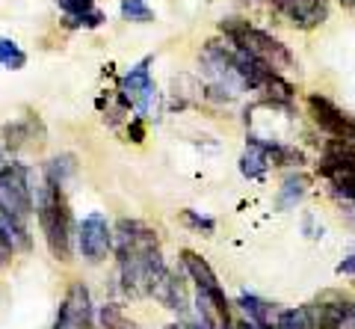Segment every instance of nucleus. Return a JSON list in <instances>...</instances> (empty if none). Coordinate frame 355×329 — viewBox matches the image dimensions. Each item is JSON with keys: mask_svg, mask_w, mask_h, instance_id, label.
Returning <instances> with one entry per match:
<instances>
[{"mask_svg": "<svg viewBox=\"0 0 355 329\" xmlns=\"http://www.w3.org/2000/svg\"><path fill=\"white\" fill-rule=\"evenodd\" d=\"M116 255L121 288L130 297H154L157 285L169 276L163 261L157 232L139 219H119L116 226Z\"/></svg>", "mask_w": 355, "mask_h": 329, "instance_id": "nucleus-1", "label": "nucleus"}, {"mask_svg": "<svg viewBox=\"0 0 355 329\" xmlns=\"http://www.w3.org/2000/svg\"><path fill=\"white\" fill-rule=\"evenodd\" d=\"M39 226L48 240V249L57 261H71V211L65 202L62 184L44 178L39 190Z\"/></svg>", "mask_w": 355, "mask_h": 329, "instance_id": "nucleus-2", "label": "nucleus"}, {"mask_svg": "<svg viewBox=\"0 0 355 329\" xmlns=\"http://www.w3.org/2000/svg\"><path fill=\"white\" fill-rule=\"evenodd\" d=\"M219 30L231 39V45H234V48L246 51L249 57L261 60L263 65H270L272 71L293 69V53L287 51L275 36H270V33H263L258 27H252L249 21H243V18H225L219 24Z\"/></svg>", "mask_w": 355, "mask_h": 329, "instance_id": "nucleus-3", "label": "nucleus"}, {"mask_svg": "<svg viewBox=\"0 0 355 329\" xmlns=\"http://www.w3.org/2000/svg\"><path fill=\"white\" fill-rule=\"evenodd\" d=\"M237 305L249 314V321L258 329H311L305 305H299V309H284V305L266 303L261 297H254V294H240Z\"/></svg>", "mask_w": 355, "mask_h": 329, "instance_id": "nucleus-4", "label": "nucleus"}, {"mask_svg": "<svg viewBox=\"0 0 355 329\" xmlns=\"http://www.w3.org/2000/svg\"><path fill=\"white\" fill-rule=\"evenodd\" d=\"M352 312H355V300L340 291H326L314 303H305L311 329H340Z\"/></svg>", "mask_w": 355, "mask_h": 329, "instance_id": "nucleus-5", "label": "nucleus"}, {"mask_svg": "<svg viewBox=\"0 0 355 329\" xmlns=\"http://www.w3.org/2000/svg\"><path fill=\"white\" fill-rule=\"evenodd\" d=\"M0 202L12 208L18 217L33 214V187H30V169L21 163H6L0 169Z\"/></svg>", "mask_w": 355, "mask_h": 329, "instance_id": "nucleus-6", "label": "nucleus"}, {"mask_svg": "<svg viewBox=\"0 0 355 329\" xmlns=\"http://www.w3.org/2000/svg\"><path fill=\"white\" fill-rule=\"evenodd\" d=\"M308 110H311V119L320 125V130H326L329 137L355 140V119L347 113V110H340L335 101H329L326 95L311 92L308 95Z\"/></svg>", "mask_w": 355, "mask_h": 329, "instance_id": "nucleus-7", "label": "nucleus"}, {"mask_svg": "<svg viewBox=\"0 0 355 329\" xmlns=\"http://www.w3.org/2000/svg\"><path fill=\"white\" fill-rule=\"evenodd\" d=\"M181 261H184V270L190 273V279L196 282L198 300L216 305V309H222V312H231V305H228V300H225V291H222L216 273L210 270L207 261H205L202 255H196L193 249H184V252H181Z\"/></svg>", "mask_w": 355, "mask_h": 329, "instance_id": "nucleus-8", "label": "nucleus"}, {"mask_svg": "<svg viewBox=\"0 0 355 329\" xmlns=\"http://www.w3.org/2000/svg\"><path fill=\"white\" fill-rule=\"evenodd\" d=\"M148 62H151V60L137 62V65H133V69L125 74V78H121V86H119L121 101H125L139 119L148 116L151 101H154V92H157V90H154V81H151V71H148Z\"/></svg>", "mask_w": 355, "mask_h": 329, "instance_id": "nucleus-9", "label": "nucleus"}, {"mask_svg": "<svg viewBox=\"0 0 355 329\" xmlns=\"http://www.w3.org/2000/svg\"><path fill=\"white\" fill-rule=\"evenodd\" d=\"M77 246L80 255L92 264H101L107 252L113 249V232H110L107 219L101 214H89L80 226H77Z\"/></svg>", "mask_w": 355, "mask_h": 329, "instance_id": "nucleus-10", "label": "nucleus"}, {"mask_svg": "<svg viewBox=\"0 0 355 329\" xmlns=\"http://www.w3.org/2000/svg\"><path fill=\"white\" fill-rule=\"evenodd\" d=\"M270 3L296 30H314L329 18V0H270Z\"/></svg>", "mask_w": 355, "mask_h": 329, "instance_id": "nucleus-11", "label": "nucleus"}, {"mask_svg": "<svg viewBox=\"0 0 355 329\" xmlns=\"http://www.w3.org/2000/svg\"><path fill=\"white\" fill-rule=\"evenodd\" d=\"M89 321H92V305H89V291L83 282H74L65 300L57 312V321H53V329H83Z\"/></svg>", "mask_w": 355, "mask_h": 329, "instance_id": "nucleus-12", "label": "nucleus"}, {"mask_svg": "<svg viewBox=\"0 0 355 329\" xmlns=\"http://www.w3.org/2000/svg\"><path fill=\"white\" fill-rule=\"evenodd\" d=\"M57 6L69 18V27H101L104 12L95 9V0H57Z\"/></svg>", "mask_w": 355, "mask_h": 329, "instance_id": "nucleus-13", "label": "nucleus"}, {"mask_svg": "<svg viewBox=\"0 0 355 329\" xmlns=\"http://www.w3.org/2000/svg\"><path fill=\"white\" fill-rule=\"evenodd\" d=\"M270 146H266V140L261 137H249V146L243 151L240 158V172L246 175V178H261V175L270 169Z\"/></svg>", "mask_w": 355, "mask_h": 329, "instance_id": "nucleus-14", "label": "nucleus"}, {"mask_svg": "<svg viewBox=\"0 0 355 329\" xmlns=\"http://www.w3.org/2000/svg\"><path fill=\"white\" fill-rule=\"evenodd\" d=\"M308 184H311L308 175H291V178H284V184L279 187V196H275V208H279V211H291V208H296L305 199Z\"/></svg>", "mask_w": 355, "mask_h": 329, "instance_id": "nucleus-15", "label": "nucleus"}, {"mask_svg": "<svg viewBox=\"0 0 355 329\" xmlns=\"http://www.w3.org/2000/svg\"><path fill=\"white\" fill-rule=\"evenodd\" d=\"M98 321H101V329H139L137 321H130V317L119 309V305L107 303L101 305V312H98Z\"/></svg>", "mask_w": 355, "mask_h": 329, "instance_id": "nucleus-16", "label": "nucleus"}, {"mask_svg": "<svg viewBox=\"0 0 355 329\" xmlns=\"http://www.w3.org/2000/svg\"><path fill=\"white\" fill-rule=\"evenodd\" d=\"M266 146H270V160L275 167H302L305 163L302 151L293 146H282V142H270V140H266Z\"/></svg>", "mask_w": 355, "mask_h": 329, "instance_id": "nucleus-17", "label": "nucleus"}, {"mask_svg": "<svg viewBox=\"0 0 355 329\" xmlns=\"http://www.w3.org/2000/svg\"><path fill=\"white\" fill-rule=\"evenodd\" d=\"M33 122H12V125H6L3 128V137H6V146L18 151L21 146H27V140H33Z\"/></svg>", "mask_w": 355, "mask_h": 329, "instance_id": "nucleus-18", "label": "nucleus"}, {"mask_svg": "<svg viewBox=\"0 0 355 329\" xmlns=\"http://www.w3.org/2000/svg\"><path fill=\"white\" fill-rule=\"evenodd\" d=\"M24 62H27V53L21 51L12 39H0V65H6V69H24Z\"/></svg>", "mask_w": 355, "mask_h": 329, "instance_id": "nucleus-19", "label": "nucleus"}, {"mask_svg": "<svg viewBox=\"0 0 355 329\" xmlns=\"http://www.w3.org/2000/svg\"><path fill=\"white\" fill-rule=\"evenodd\" d=\"M121 18L148 24V21H154V12L151 6H146V0H121Z\"/></svg>", "mask_w": 355, "mask_h": 329, "instance_id": "nucleus-20", "label": "nucleus"}, {"mask_svg": "<svg viewBox=\"0 0 355 329\" xmlns=\"http://www.w3.org/2000/svg\"><path fill=\"white\" fill-rule=\"evenodd\" d=\"M184 219H187V223H190L193 228H198V232H205V235H214V228H216L214 219L196 214V211H184Z\"/></svg>", "mask_w": 355, "mask_h": 329, "instance_id": "nucleus-21", "label": "nucleus"}, {"mask_svg": "<svg viewBox=\"0 0 355 329\" xmlns=\"http://www.w3.org/2000/svg\"><path fill=\"white\" fill-rule=\"evenodd\" d=\"M12 252H15V240H12V235L6 232V226L0 223V267L12 258Z\"/></svg>", "mask_w": 355, "mask_h": 329, "instance_id": "nucleus-22", "label": "nucleus"}, {"mask_svg": "<svg viewBox=\"0 0 355 329\" xmlns=\"http://www.w3.org/2000/svg\"><path fill=\"white\" fill-rule=\"evenodd\" d=\"M338 276H355V252H352V255H347L338 264Z\"/></svg>", "mask_w": 355, "mask_h": 329, "instance_id": "nucleus-23", "label": "nucleus"}, {"mask_svg": "<svg viewBox=\"0 0 355 329\" xmlns=\"http://www.w3.org/2000/svg\"><path fill=\"white\" fill-rule=\"evenodd\" d=\"M166 329H210V326H205V323H172Z\"/></svg>", "mask_w": 355, "mask_h": 329, "instance_id": "nucleus-24", "label": "nucleus"}, {"mask_svg": "<svg viewBox=\"0 0 355 329\" xmlns=\"http://www.w3.org/2000/svg\"><path fill=\"white\" fill-rule=\"evenodd\" d=\"M340 329H355V312L347 317V321H343V326H340Z\"/></svg>", "mask_w": 355, "mask_h": 329, "instance_id": "nucleus-25", "label": "nucleus"}, {"mask_svg": "<svg viewBox=\"0 0 355 329\" xmlns=\"http://www.w3.org/2000/svg\"><path fill=\"white\" fill-rule=\"evenodd\" d=\"M234 329H258V326L249 323V321H243V323H234Z\"/></svg>", "mask_w": 355, "mask_h": 329, "instance_id": "nucleus-26", "label": "nucleus"}, {"mask_svg": "<svg viewBox=\"0 0 355 329\" xmlns=\"http://www.w3.org/2000/svg\"><path fill=\"white\" fill-rule=\"evenodd\" d=\"M83 329H101V326H95V323H92V321H89V323H86V326H83Z\"/></svg>", "mask_w": 355, "mask_h": 329, "instance_id": "nucleus-27", "label": "nucleus"}, {"mask_svg": "<svg viewBox=\"0 0 355 329\" xmlns=\"http://www.w3.org/2000/svg\"><path fill=\"white\" fill-rule=\"evenodd\" d=\"M349 6H352V9H355V0H349Z\"/></svg>", "mask_w": 355, "mask_h": 329, "instance_id": "nucleus-28", "label": "nucleus"}]
</instances>
